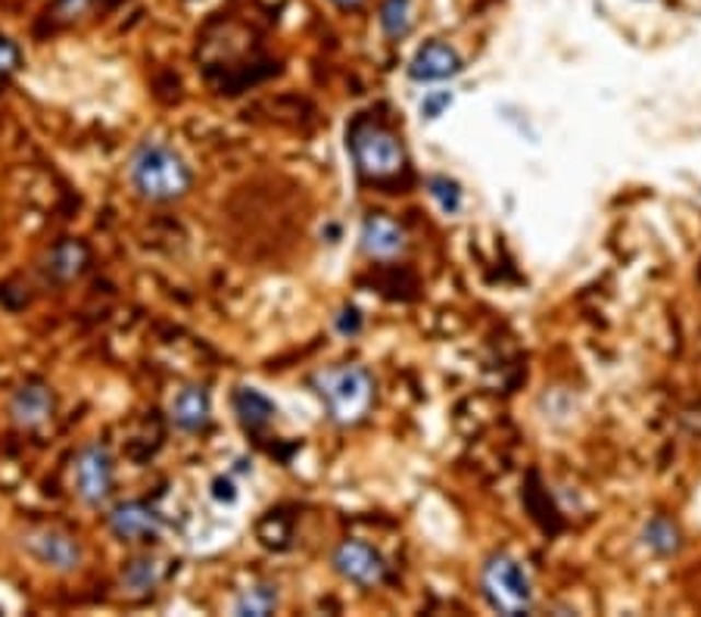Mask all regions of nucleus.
<instances>
[{
    "label": "nucleus",
    "mask_w": 701,
    "mask_h": 617,
    "mask_svg": "<svg viewBox=\"0 0 701 617\" xmlns=\"http://www.w3.org/2000/svg\"><path fill=\"white\" fill-rule=\"evenodd\" d=\"M377 22H381L384 35L393 38V42L406 38L414 25L412 0H384V3H381V16H377Z\"/></svg>",
    "instance_id": "nucleus-18"
},
{
    "label": "nucleus",
    "mask_w": 701,
    "mask_h": 617,
    "mask_svg": "<svg viewBox=\"0 0 701 617\" xmlns=\"http://www.w3.org/2000/svg\"><path fill=\"white\" fill-rule=\"evenodd\" d=\"M54 411H57V396L42 381H28L10 396V418L25 431L44 428L54 418Z\"/></svg>",
    "instance_id": "nucleus-10"
},
{
    "label": "nucleus",
    "mask_w": 701,
    "mask_h": 617,
    "mask_svg": "<svg viewBox=\"0 0 701 617\" xmlns=\"http://www.w3.org/2000/svg\"><path fill=\"white\" fill-rule=\"evenodd\" d=\"M462 69H465V62L458 57V50H455L453 44L436 42V38L421 44L418 54L412 57V62H409V75L421 84L449 82Z\"/></svg>",
    "instance_id": "nucleus-9"
},
{
    "label": "nucleus",
    "mask_w": 701,
    "mask_h": 617,
    "mask_svg": "<svg viewBox=\"0 0 701 617\" xmlns=\"http://www.w3.org/2000/svg\"><path fill=\"white\" fill-rule=\"evenodd\" d=\"M20 549L54 574H75L84 564L82 543L60 527H28L20 536Z\"/></svg>",
    "instance_id": "nucleus-6"
},
{
    "label": "nucleus",
    "mask_w": 701,
    "mask_h": 617,
    "mask_svg": "<svg viewBox=\"0 0 701 617\" xmlns=\"http://www.w3.org/2000/svg\"><path fill=\"white\" fill-rule=\"evenodd\" d=\"M94 0H54V7L47 10V20L60 22V25H69V22L82 20L91 13Z\"/></svg>",
    "instance_id": "nucleus-20"
},
{
    "label": "nucleus",
    "mask_w": 701,
    "mask_h": 617,
    "mask_svg": "<svg viewBox=\"0 0 701 617\" xmlns=\"http://www.w3.org/2000/svg\"><path fill=\"white\" fill-rule=\"evenodd\" d=\"M642 543L661 558L677 556V552H680V531H677V524L667 521V517H652V521L642 527Z\"/></svg>",
    "instance_id": "nucleus-17"
},
{
    "label": "nucleus",
    "mask_w": 701,
    "mask_h": 617,
    "mask_svg": "<svg viewBox=\"0 0 701 617\" xmlns=\"http://www.w3.org/2000/svg\"><path fill=\"white\" fill-rule=\"evenodd\" d=\"M330 568L343 577V580L362 586V590L381 586V583L387 580V561H384V556H381L374 546L362 543V539H347V543H340V546L334 549V556H330Z\"/></svg>",
    "instance_id": "nucleus-7"
},
{
    "label": "nucleus",
    "mask_w": 701,
    "mask_h": 617,
    "mask_svg": "<svg viewBox=\"0 0 701 617\" xmlns=\"http://www.w3.org/2000/svg\"><path fill=\"white\" fill-rule=\"evenodd\" d=\"M428 190H431V197L446 216H453V212L462 209V187L449 175H431L428 178Z\"/></svg>",
    "instance_id": "nucleus-19"
},
{
    "label": "nucleus",
    "mask_w": 701,
    "mask_h": 617,
    "mask_svg": "<svg viewBox=\"0 0 701 617\" xmlns=\"http://www.w3.org/2000/svg\"><path fill=\"white\" fill-rule=\"evenodd\" d=\"M128 185L147 203H175L194 185V172L175 147L141 141L128 160Z\"/></svg>",
    "instance_id": "nucleus-1"
},
{
    "label": "nucleus",
    "mask_w": 701,
    "mask_h": 617,
    "mask_svg": "<svg viewBox=\"0 0 701 617\" xmlns=\"http://www.w3.org/2000/svg\"><path fill=\"white\" fill-rule=\"evenodd\" d=\"M212 499L234 505V502H237V487H234V480H231V477H215V480H212Z\"/></svg>",
    "instance_id": "nucleus-24"
},
{
    "label": "nucleus",
    "mask_w": 701,
    "mask_h": 617,
    "mask_svg": "<svg viewBox=\"0 0 701 617\" xmlns=\"http://www.w3.org/2000/svg\"><path fill=\"white\" fill-rule=\"evenodd\" d=\"M91 266V249L75 237H62L54 247L44 253L42 271L47 281L54 284H72L79 281L84 271Z\"/></svg>",
    "instance_id": "nucleus-11"
},
{
    "label": "nucleus",
    "mask_w": 701,
    "mask_h": 617,
    "mask_svg": "<svg viewBox=\"0 0 701 617\" xmlns=\"http://www.w3.org/2000/svg\"><path fill=\"white\" fill-rule=\"evenodd\" d=\"M328 418L340 428L359 424L374 406V377L362 365H330L312 377Z\"/></svg>",
    "instance_id": "nucleus-2"
},
{
    "label": "nucleus",
    "mask_w": 701,
    "mask_h": 617,
    "mask_svg": "<svg viewBox=\"0 0 701 617\" xmlns=\"http://www.w3.org/2000/svg\"><path fill=\"white\" fill-rule=\"evenodd\" d=\"M334 328L340 330L343 337H355L362 330V312L355 306H347L337 318H334Z\"/></svg>",
    "instance_id": "nucleus-23"
},
{
    "label": "nucleus",
    "mask_w": 701,
    "mask_h": 617,
    "mask_svg": "<svg viewBox=\"0 0 701 617\" xmlns=\"http://www.w3.org/2000/svg\"><path fill=\"white\" fill-rule=\"evenodd\" d=\"M330 3H334L337 10H359L365 0H330Z\"/></svg>",
    "instance_id": "nucleus-25"
},
{
    "label": "nucleus",
    "mask_w": 701,
    "mask_h": 617,
    "mask_svg": "<svg viewBox=\"0 0 701 617\" xmlns=\"http://www.w3.org/2000/svg\"><path fill=\"white\" fill-rule=\"evenodd\" d=\"M72 490L87 509H104L116 490V458L104 443H87L72 462Z\"/></svg>",
    "instance_id": "nucleus-5"
},
{
    "label": "nucleus",
    "mask_w": 701,
    "mask_h": 617,
    "mask_svg": "<svg viewBox=\"0 0 701 617\" xmlns=\"http://www.w3.org/2000/svg\"><path fill=\"white\" fill-rule=\"evenodd\" d=\"M480 586L490 608L499 615H527L534 612V583L521 561L512 556L487 558L480 571Z\"/></svg>",
    "instance_id": "nucleus-3"
},
{
    "label": "nucleus",
    "mask_w": 701,
    "mask_h": 617,
    "mask_svg": "<svg viewBox=\"0 0 701 617\" xmlns=\"http://www.w3.org/2000/svg\"><path fill=\"white\" fill-rule=\"evenodd\" d=\"M165 577V564L160 558L141 556L131 558L122 568V590L128 596H150L153 590H160Z\"/></svg>",
    "instance_id": "nucleus-15"
},
{
    "label": "nucleus",
    "mask_w": 701,
    "mask_h": 617,
    "mask_svg": "<svg viewBox=\"0 0 701 617\" xmlns=\"http://www.w3.org/2000/svg\"><path fill=\"white\" fill-rule=\"evenodd\" d=\"M453 103V94L449 91H428L424 101H421V116L424 119H440L446 113V106Z\"/></svg>",
    "instance_id": "nucleus-22"
},
{
    "label": "nucleus",
    "mask_w": 701,
    "mask_h": 617,
    "mask_svg": "<svg viewBox=\"0 0 701 617\" xmlns=\"http://www.w3.org/2000/svg\"><path fill=\"white\" fill-rule=\"evenodd\" d=\"M22 66V50L10 38H0V82L16 75Z\"/></svg>",
    "instance_id": "nucleus-21"
},
{
    "label": "nucleus",
    "mask_w": 701,
    "mask_h": 617,
    "mask_svg": "<svg viewBox=\"0 0 701 617\" xmlns=\"http://www.w3.org/2000/svg\"><path fill=\"white\" fill-rule=\"evenodd\" d=\"M278 605H281V593H278L274 583H253V586H244V590L234 596L231 612L241 617H266L271 615Z\"/></svg>",
    "instance_id": "nucleus-16"
},
{
    "label": "nucleus",
    "mask_w": 701,
    "mask_h": 617,
    "mask_svg": "<svg viewBox=\"0 0 701 617\" xmlns=\"http://www.w3.org/2000/svg\"><path fill=\"white\" fill-rule=\"evenodd\" d=\"M168 418L178 431L200 433L207 431L212 421V399H209L207 387L200 384H187L172 396L168 403Z\"/></svg>",
    "instance_id": "nucleus-12"
},
{
    "label": "nucleus",
    "mask_w": 701,
    "mask_h": 617,
    "mask_svg": "<svg viewBox=\"0 0 701 617\" xmlns=\"http://www.w3.org/2000/svg\"><path fill=\"white\" fill-rule=\"evenodd\" d=\"M350 150L355 168L372 178V182H387L393 175H399V168L406 165V153L402 144L396 141V135L387 131L384 125L359 123L350 135Z\"/></svg>",
    "instance_id": "nucleus-4"
},
{
    "label": "nucleus",
    "mask_w": 701,
    "mask_h": 617,
    "mask_svg": "<svg viewBox=\"0 0 701 617\" xmlns=\"http://www.w3.org/2000/svg\"><path fill=\"white\" fill-rule=\"evenodd\" d=\"M359 247L369 259H396L406 253V231L387 216H369L359 231Z\"/></svg>",
    "instance_id": "nucleus-13"
},
{
    "label": "nucleus",
    "mask_w": 701,
    "mask_h": 617,
    "mask_svg": "<svg viewBox=\"0 0 701 617\" xmlns=\"http://www.w3.org/2000/svg\"><path fill=\"white\" fill-rule=\"evenodd\" d=\"M231 406H234V415L237 421L247 428V431H266L274 415H278V406L271 403L269 396L256 387H237L234 396H231Z\"/></svg>",
    "instance_id": "nucleus-14"
},
{
    "label": "nucleus",
    "mask_w": 701,
    "mask_h": 617,
    "mask_svg": "<svg viewBox=\"0 0 701 617\" xmlns=\"http://www.w3.org/2000/svg\"><path fill=\"white\" fill-rule=\"evenodd\" d=\"M106 524H109V534L119 543H150L163 534L165 527L163 514L144 499H128V502L113 505V512L106 514Z\"/></svg>",
    "instance_id": "nucleus-8"
}]
</instances>
